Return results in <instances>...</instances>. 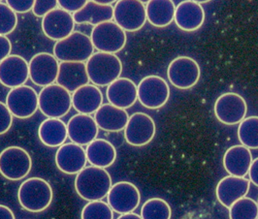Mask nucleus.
Instances as JSON below:
<instances>
[{
    "label": "nucleus",
    "instance_id": "obj_1",
    "mask_svg": "<svg viewBox=\"0 0 258 219\" xmlns=\"http://www.w3.org/2000/svg\"><path fill=\"white\" fill-rule=\"evenodd\" d=\"M112 187V178L103 168L89 166L82 170L75 179L78 195L88 201H102Z\"/></svg>",
    "mask_w": 258,
    "mask_h": 219
},
{
    "label": "nucleus",
    "instance_id": "obj_2",
    "mask_svg": "<svg viewBox=\"0 0 258 219\" xmlns=\"http://www.w3.org/2000/svg\"><path fill=\"white\" fill-rule=\"evenodd\" d=\"M53 199L51 184L41 178H30L24 181L18 190V200L23 208L30 212L47 209Z\"/></svg>",
    "mask_w": 258,
    "mask_h": 219
},
{
    "label": "nucleus",
    "instance_id": "obj_3",
    "mask_svg": "<svg viewBox=\"0 0 258 219\" xmlns=\"http://www.w3.org/2000/svg\"><path fill=\"white\" fill-rule=\"evenodd\" d=\"M90 82L96 87H108L120 78L122 72L121 60L113 53L95 52L86 62Z\"/></svg>",
    "mask_w": 258,
    "mask_h": 219
},
{
    "label": "nucleus",
    "instance_id": "obj_4",
    "mask_svg": "<svg viewBox=\"0 0 258 219\" xmlns=\"http://www.w3.org/2000/svg\"><path fill=\"white\" fill-rule=\"evenodd\" d=\"M53 55L60 62H87L94 53L91 37L81 31H74L67 38L55 42Z\"/></svg>",
    "mask_w": 258,
    "mask_h": 219
},
{
    "label": "nucleus",
    "instance_id": "obj_5",
    "mask_svg": "<svg viewBox=\"0 0 258 219\" xmlns=\"http://www.w3.org/2000/svg\"><path fill=\"white\" fill-rule=\"evenodd\" d=\"M39 110L48 118H61L72 108V94L57 84L43 88L38 94Z\"/></svg>",
    "mask_w": 258,
    "mask_h": 219
},
{
    "label": "nucleus",
    "instance_id": "obj_6",
    "mask_svg": "<svg viewBox=\"0 0 258 219\" xmlns=\"http://www.w3.org/2000/svg\"><path fill=\"white\" fill-rule=\"evenodd\" d=\"M31 168L32 159L21 147H8L0 153V174L9 181L25 179Z\"/></svg>",
    "mask_w": 258,
    "mask_h": 219
},
{
    "label": "nucleus",
    "instance_id": "obj_7",
    "mask_svg": "<svg viewBox=\"0 0 258 219\" xmlns=\"http://www.w3.org/2000/svg\"><path fill=\"white\" fill-rule=\"evenodd\" d=\"M91 40L94 50L116 54L125 47L127 37L125 31L111 21L94 26L91 31Z\"/></svg>",
    "mask_w": 258,
    "mask_h": 219
},
{
    "label": "nucleus",
    "instance_id": "obj_8",
    "mask_svg": "<svg viewBox=\"0 0 258 219\" xmlns=\"http://www.w3.org/2000/svg\"><path fill=\"white\" fill-rule=\"evenodd\" d=\"M138 100L147 109L157 110L167 103L170 88L163 78L151 75L142 79L137 86Z\"/></svg>",
    "mask_w": 258,
    "mask_h": 219
},
{
    "label": "nucleus",
    "instance_id": "obj_9",
    "mask_svg": "<svg viewBox=\"0 0 258 219\" xmlns=\"http://www.w3.org/2000/svg\"><path fill=\"white\" fill-rule=\"evenodd\" d=\"M200 76V66L189 56H178L168 66V80L179 90L194 88L198 83Z\"/></svg>",
    "mask_w": 258,
    "mask_h": 219
},
{
    "label": "nucleus",
    "instance_id": "obj_10",
    "mask_svg": "<svg viewBox=\"0 0 258 219\" xmlns=\"http://www.w3.org/2000/svg\"><path fill=\"white\" fill-rule=\"evenodd\" d=\"M114 20L125 32L138 31L147 22L146 6L138 0L116 1L114 7Z\"/></svg>",
    "mask_w": 258,
    "mask_h": 219
},
{
    "label": "nucleus",
    "instance_id": "obj_11",
    "mask_svg": "<svg viewBox=\"0 0 258 219\" xmlns=\"http://www.w3.org/2000/svg\"><path fill=\"white\" fill-rule=\"evenodd\" d=\"M214 111L221 123L236 125L240 124L245 119L247 105L243 96L235 92H227L220 95L217 99Z\"/></svg>",
    "mask_w": 258,
    "mask_h": 219
},
{
    "label": "nucleus",
    "instance_id": "obj_12",
    "mask_svg": "<svg viewBox=\"0 0 258 219\" xmlns=\"http://www.w3.org/2000/svg\"><path fill=\"white\" fill-rule=\"evenodd\" d=\"M108 205L119 214L133 212L141 202V194L136 185L129 181H119L112 185L107 195Z\"/></svg>",
    "mask_w": 258,
    "mask_h": 219
},
{
    "label": "nucleus",
    "instance_id": "obj_13",
    "mask_svg": "<svg viewBox=\"0 0 258 219\" xmlns=\"http://www.w3.org/2000/svg\"><path fill=\"white\" fill-rule=\"evenodd\" d=\"M5 104L12 116L21 119L29 118L38 110V93L29 86H22L8 92Z\"/></svg>",
    "mask_w": 258,
    "mask_h": 219
},
{
    "label": "nucleus",
    "instance_id": "obj_14",
    "mask_svg": "<svg viewBox=\"0 0 258 219\" xmlns=\"http://www.w3.org/2000/svg\"><path fill=\"white\" fill-rule=\"evenodd\" d=\"M29 65V78L31 82L41 88H46L56 82L59 63L53 54L39 52L32 56Z\"/></svg>",
    "mask_w": 258,
    "mask_h": 219
},
{
    "label": "nucleus",
    "instance_id": "obj_15",
    "mask_svg": "<svg viewBox=\"0 0 258 219\" xmlns=\"http://www.w3.org/2000/svg\"><path fill=\"white\" fill-rule=\"evenodd\" d=\"M156 127L155 120L145 113H135L129 116L124 128V138L133 147H144L155 138Z\"/></svg>",
    "mask_w": 258,
    "mask_h": 219
},
{
    "label": "nucleus",
    "instance_id": "obj_16",
    "mask_svg": "<svg viewBox=\"0 0 258 219\" xmlns=\"http://www.w3.org/2000/svg\"><path fill=\"white\" fill-rule=\"evenodd\" d=\"M29 79V65L18 54H10L0 62V84L11 90L25 86Z\"/></svg>",
    "mask_w": 258,
    "mask_h": 219
},
{
    "label": "nucleus",
    "instance_id": "obj_17",
    "mask_svg": "<svg viewBox=\"0 0 258 219\" xmlns=\"http://www.w3.org/2000/svg\"><path fill=\"white\" fill-rule=\"evenodd\" d=\"M75 25L72 14L56 8L43 18L42 30L46 37L57 42L72 34Z\"/></svg>",
    "mask_w": 258,
    "mask_h": 219
},
{
    "label": "nucleus",
    "instance_id": "obj_18",
    "mask_svg": "<svg viewBox=\"0 0 258 219\" xmlns=\"http://www.w3.org/2000/svg\"><path fill=\"white\" fill-rule=\"evenodd\" d=\"M87 162L86 150L74 142L63 143L55 154L56 167L67 175H77L86 168Z\"/></svg>",
    "mask_w": 258,
    "mask_h": 219
},
{
    "label": "nucleus",
    "instance_id": "obj_19",
    "mask_svg": "<svg viewBox=\"0 0 258 219\" xmlns=\"http://www.w3.org/2000/svg\"><path fill=\"white\" fill-rule=\"evenodd\" d=\"M66 125L68 137L71 142L82 147L88 145L96 140L99 132L94 117L89 115L77 114L69 119Z\"/></svg>",
    "mask_w": 258,
    "mask_h": 219
},
{
    "label": "nucleus",
    "instance_id": "obj_20",
    "mask_svg": "<svg viewBox=\"0 0 258 219\" xmlns=\"http://www.w3.org/2000/svg\"><path fill=\"white\" fill-rule=\"evenodd\" d=\"M106 96L111 105L126 110L136 103L138 99L137 86L128 78H118L108 86Z\"/></svg>",
    "mask_w": 258,
    "mask_h": 219
},
{
    "label": "nucleus",
    "instance_id": "obj_21",
    "mask_svg": "<svg viewBox=\"0 0 258 219\" xmlns=\"http://www.w3.org/2000/svg\"><path fill=\"white\" fill-rule=\"evenodd\" d=\"M250 181L245 178L227 176L223 178L217 185L216 193L220 204L227 208L235 202L246 196L249 191Z\"/></svg>",
    "mask_w": 258,
    "mask_h": 219
},
{
    "label": "nucleus",
    "instance_id": "obj_22",
    "mask_svg": "<svg viewBox=\"0 0 258 219\" xmlns=\"http://www.w3.org/2000/svg\"><path fill=\"white\" fill-rule=\"evenodd\" d=\"M174 21L183 31L191 32L199 29L205 22V11L196 1H182L177 7Z\"/></svg>",
    "mask_w": 258,
    "mask_h": 219
},
{
    "label": "nucleus",
    "instance_id": "obj_23",
    "mask_svg": "<svg viewBox=\"0 0 258 219\" xmlns=\"http://www.w3.org/2000/svg\"><path fill=\"white\" fill-rule=\"evenodd\" d=\"M86 63L84 62H60L56 84L64 88L71 94L78 89L89 85Z\"/></svg>",
    "mask_w": 258,
    "mask_h": 219
},
{
    "label": "nucleus",
    "instance_id": "obj_24",
    "mask_svg": "<svg viewBox=\"0 0 258 219\" xmlns=\"http://www.w3.org/2000/svg\"><path fill=\"white\" fill-rule=\"evenodd\" d=\"M103 105V94L94 85H86L72 93V107L79 114H95Z\"/></svg>",
    "mask_w": 258,
    "mask_h": 219
},
{
    "label": "nucleus",
    "instance_id": "obj_25",
    "mask_svg": "<svg viewBox=\"0 0 258 219\" xmlns=\"http://www.w3.org/2000/svg\"><path fill=\"white\" fill-rule=\"evenodd\" d=\"M253 159L250 150L242 144L229 148L223 156V166L226 172L234 177L245 178L248 174Z\"/></svg>",
    "mask_w": 258,
    "mask_h": 219
},
{
    "label": "nucleus",
    "instance_id": "obj_26",
    "mask_svg": "<svg viewBox=\"0 0 258 219\" xmlns=\"http://www.w3.org/2000/svg\"><path fill=\"white\" fill-rule=\"evenodd\" d=\"M128 119V114L125 110L116 108L110 103L103 104L94 114V120L98 128L107 132L124 130Z\"/></svg>",
    "mask_w": 258,
    "mask_h": 219
},
{
    "label": "nucleus",
    "instance_id": "obj_27",
    "mask_svg": "<svg viewBox=\"0 0 258 219\" xmlns=\"http://www.w3.org/2000/svg\"><path fill=\"white\" fill-rule=\"evenodd\" d=\"M86 155L91 166L105 169L115 163L116 150L112 142L104 139H96L87 145Z\"/></svg>",
    "mask_w": 258,
    "mask_h": 219
},
{
    "label": "nucleus",
    "instance_id": "obj_28",
    "mask_svg": "<svg viewBox=\"0 0 258 219\" xmlns=\"http://www.w3.org/2000/svg\"><path fill=\"white\" fill-rule=\"evenodd\" d=\"M75 24H89L96 26L106 22H111L114 19V7L103 6L94 1H88L86 6L77 13L73 14Z\"/></svg>",
    "mask_w": 258,
    "mask_h": 219
},
{
    "label": "nucleus",
    "instance_id": "obj_29",
    "mask_svg": "<svg viewBox=\"0 0 258 219\" xmlns=\"http://www.w3.org/2000/svg\"><path fill=\"white\" fill-rule=\"evenodd\" d=\"M38 137L50 148H59L68 138L67 125L60 118H47L39 126Z\"/></svg>",
    "mask_w": 258,
    "mask_h": 219
},
{
    "label": "nucleus",
    "instance_id": "obj_30",
    "mask_svg": "<svg viewBox=\"0 0 258 219\" xmlns=\"http://www.w3.org/2000/svg\"><path fill=\"white\" fill-rule=\"evenodd\" d=\"M176 6L171 0H151L146 5L147 21L155 27H165L175 18Z\"/></svg>",
    "mask_w": 258,
    "mask_h": 219
},
{
    "label": "nucleus",
    "instance_id": "obj_31",
    "mask_svg": "<svg viewBox=\"0 0 258 219\" xmlns=\"http://www.w3.org/2000/svg\"><path fill=\"white\" fill-rule=\"evenodd\" d=\"M238 139L248 150L258 149V116H249L239 124Z\"/></svg>",
    "mask_w": 258,
    "mask_h": 219
},
{
    "label": "nucleus",
    "instance_id": "obj_32",
    "mask_svg": "<svg viewBox=\"0 0 258 219\" xmlns=\"http://www.w3.org/2000/svg\"><path fill=\"white\" fill-rule=\"evenodd\" d=\"M172 209L167 202L160 198H152L141 208L142 219H171Z\"/></svg>",
    "mask_w": 258,
    "mask_h": 219
},
{
    "label": "nucleus",
    "instance_id": "obj_33",
    "mask_svg": "<svg viewBox=\"0 0 258 219\" xmlns=\"http://www.w3.org/2000/svg\"><path fill=\"white\" fill-rule=\"evenodd\" d=\"M258 204L251 198L244 197L229 207V219H257Z\"/></svg>",
    "mask_w": 258,
    "mask_h": 219
},
{
    "label": "nucleus",
    "instance_id": "obj_34",
    "mask_svg": "<svg viewBox=\"0 0 258 219\" xmlns=\"http://www.w3.org/2000/svg\"><path fill=\"white\" fill-rule=\"evenodd\" d=\"M81 219H114V211L103 201L89 202L82 210Z\"/></svg>",
    "mask_w": 258,
    "mask_h": 219
},
{
    "label": "nucleus",
    "instance_id": "obj_35",
    "mask_svg": "<svg viewBox=\"0 0 258 219\" xmlns=\"http://www.w3.org/2000/svg\"><path fill=\"white\" fill-rule=\"evenodd\" d=\"M18 26V16L6 4L0 1V35L11 34Z\"/></svg>",
    "mask_w": 258,
    "mask_h": 219
},
{
    "label": "nucleus",
    "instance_id": "obj_36",
    "mask_svg": "<svg viewBox=\"0 0 258 219\" xmlns=\"http://www.w3.org/2000/svg\"><path fill=\"white\" fill-rule=\"evenodd\" d=\"M58 3L56 0H36L32 8V13L38 18H44L46 15L56 9Z\"/></svg>",
    "mask_w": 258,
    "mask_h": 219
},
{
    "label": "nucleus",
    "instance_id": "obj_37",
    "mask_svg": "<svg viewBox=\"0 0 258 219\" xmlns=\"http://www.w3.org/2000/svg\"><path fill=\"white\" fill-rule=\"evenodd\" d=\"M13 124V116L6 104L0 101V135L7 133Z\"/></svg>",
    "mask_w": 258,
    "mask_h": 219
},
{
    "label": "nucleus",
    "instance_id": "obj_38",
    "mask_svg": "<svg viewBox=\"0 0 258 219\" xmlns=\"http://www.w3.org/2000/svg\"><path fill=\"white\" fill-rule=\"evenodd\" d=\"M6 4L16 14H26L29 11H32L34 1L33 0H8L6 1Z\"/></svg>",
    "mask_w": 258,
    "mask_h": 219
},
{
    "label": "nucleus",
    "instance_id": "obj_39",
    "mask_svg": "<svg viewBox=\"0 0 258 219\" xmlns=\"http://www.w3.org/2000/svg\"><path fill=\"white\" fill-rule=\"evenodd\" d=\"M87 0H59L57 1L60 9L70 14H75L81 11L87 4Z\"/></svg>",
    "mask_w": 258,
    "mask_h": 219
},
{
    "label": "nucleus",
    "instance_id": "obj_40",
    "mask_svg": "<svg viewBox=\"0 0 258 219\" xmlns=\"http://www.w3.org/2000/svg\"><path fill=\"white\" fill-rule=\"evenodd\" d=\"M11 52H12L11 41L7 38V36L0 35V62L4 60L6 57H8Z\"/></svg>",
    "mask_w": 258,
    "mask_h": 219
},
{
    "label": "nucleus",
    "instance_id": "obj_41",
    "mask_svg": "<svg viewBox=\"0 0 258 219\" xmlns=\"http://www.w3.org/2000/svg\"><path fill=\"white\" fill-rule=\"evenodd\" d=\"M249 181H251L255 186H258V157L251 163V166L248 171Z\"/></svg>",
    "mask_w": 258,
    "mask_h": 219
},
{
    "label": "nucleus",
    "instance_id": "obj_42",
    "mask_svg": "<svg viewBox=\"0 0 258 219\" xmlns=\"http://www.w3.org/2000/svg\"><path fill=\"white\" fill-rule=\"evenodd\" d=\"M0 219H16V217L10 207L0 205Z\"/></svg>",
    "mask_w": 258,
    "mask_h": 219
},
{
    "label": "nucleus",
    "instance_id": "obj_43",
    "mask_svg": "<svg viewBox=\"0 0 258 219\" xmlns=\"http://www.w3.org/2000/svg\"><path fill=\"white\" fill-rule=\"evenodd\" d=\"M117 219H142L141 215H138L134 212L130 213H125V214H120V216Z\"/></svg>",
    "mask_w": 258,
    "mask_h": 219
},
{
    "label": "nucleus",
    "instance_id": "obj_44",
    "mask_svg": "<svg viewBox=\"0 0 258 219\" xmlns=\"http://www.w3.org/2000/svg\"><path fill=\"white\" fill-rule=\"evenodd\" d=\"M95 3L99 4V5H103V6H110L112 5L114 2H116L115 0H94Z\"/></svg>",
    "mask_w": 258,
    "mask_h": 219
},
{
    "label": "nucleus",
    "instance_id": "obj_45",
    "mask_svg": "<svg viewBox=\"0 0 258 219\" xmlns=\"http://www.w3.org/2000/svg\"><path fill=\"white\" fill-rule=\"evenodd\" d=\"M257 204H258V202H257Z\"/></svg>",
    "mask_w": 258,
    "mask_h": 219
},
{
    "label": "nucleus",
    "instance_id": "obj_46",
    "mask_svg": "<svg viewBox=\"0 0 258 219\" xmlns=\"http://www.w3.org/2000/svg\"><path fill=\"white\" fill-rule=\"evenodd\" d=\"M258 219V218H257Z\"/></svg>",
    "mask_w": 258,
    "mask_h": 219
}]
</instances>
